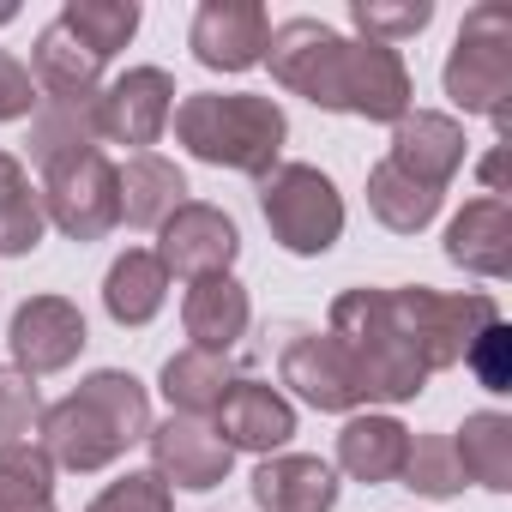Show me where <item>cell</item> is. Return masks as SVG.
I'll list each match as a JSON object with an SVG mask.
<instances>
[{"mask_svg": "<svg viewBox=\"0 0 512 512\" xmlns=\"http://www.w3.org/2000/svg\"><path fill=\"white\" fill-rule=\"evenodd\" d=\"M115 193H121L127 229H163L175 217V205H187V175H181V163H169L157 151H133L127 163H115Z\"/></svg>", "mask_w": 512, "mask_h": 512, "instance_id": "23", "label": "cell"}, {"mask_svg": "<svg viewBox=\"0 0 512 512\" xmlns=\"http://www.w3.org/2000/svg\"><path fill=\"white\" fill-rule=\"evenodd\" d=\"M247 320H253V296L235 272L223 278H199L187 284L181 296V326L193 338V350H211V356H229L241 338H247Z\"/></svg>", "mask_w": 512, "mask_h": 512, "instance_id": "20", "label": "cell"}, {"mask_svg": "<svg viewBox=\"0 0 512 512\" xmlns=\"http://www.w3.org/2000/svg\"><path fill=\"white\" fill-rule=\"evenodd\" d=\"M464 145H470V139H464V127H458L452 115H440V109H410V115L392 127L386 163L404 169L410 181L446 193V187L458 181V169H464Z\"/></svg>", "mask_w": 512, "mask_h": 512, "instance_id": "17", "label": "cell"}, {"mask_svg": "<svg viewBox=\"0 0 512 512\" xmlns=\"http://www.w3.org/2000/svg\"><path fill=\"white\" fill-rule=\"evenodd\" d=\"M169 127H175V145L193 163L235 169V175H253V181H266L284 163V145H290V115L266 91H193V97L175 103Z\"/></svg>", "mask_w": 512, "mask_h": 512, "instance_id": "2", "label": "cell"}, {"mask_svg": "<svg viewBox=\"0 0 512 512\" xmlns=\"http://www.w3.org/2000/svg\"><path fill=\"white\" fill-rule=\"evenodd\" d=\"M452 446H458L464 482H476L488 494L512 488V416L506 410H470L464 428L452 434Z\"/></svg>", "mask_w": 512, "mask_h": 512, "instance_id": "26", "label": "cell"}, {"mask_svg": "<svg viewBox=\"0 0 512 512\" xmlns=\"http://www.w3.org/2000/svg\"><path fill=\"white\" fill-rule=\"evenodd\" d=\"M97 103V97H91ZM91 103H37V115H31V163H49V157H61V151H79V145H103L97 139V121H91Z\"/></svg>", "mask_w": 512, "mask_h": 512, "instance_id": "31", "label": "cell"}, {"mask_svg": "<svg viewBox=\"0 0 512 512\" xmlns=\"http://www.w3.org/2000/svg\"><path fill=\"white\" fill-rule=\"evenodd\" d=\"M344 49H350V37L344 31H332L326 19H284V25H272V37H266V67H272V79L290 91V97H308L314 109H326V115H338V79H344Z\"/></svg>", "mask_w": 512, "mask_h": 512, "instance_id": "8", "label": "cell"}, {"mask_svg": "<svg viewBox=\"0 0 512 512\" xmlns=\"http://www.w3.org/2000/svg\"><path fill=\"white\" fill-rule=\"evenodd\" d=\"M37 446L55 458V470L73 476H97L109 470L127 446H139L151 434V392L145 380H133L127 368H97L85 374L61 404H43L37 422Z\"/></svg>", "mask_w": 512, "mask_h": 512, "instance_id": "1", "label": "cell"}, {"mask_svg": "<svg viewBox=\"0 0 512 512\" xmlns=\"http://www.w3.org/2000/svg\"><path fill=\"white\" fill-rule=\"evenodd\" d=\"M37 103H43V91H37L31 67L13 49H0V121H31Z\"/></svg>", "mask_w": 512, "mask_h": 512, "instance_id": "37", "label": "cell"}, {"mask_svg": "<svg viewBox=\"0 0 512 512\" xmlns=\"http://www.w3.org/2000/svg\"><path fill=\"white\" fill-rule=\"evenodd\" d=\"M482 187L488 199H506V139H494V151L482 157Z\"/></svg>", "mask_w": 512, "mask_h": 512, "instance_id": "38", "label": "cell"}, {"mask_svg": "<svg viewBox=\"0 0 512 512\" xmlns=\"http://www.w3.org/2000/svg\"><path fill=\"white\" fill-rule=\"evenodd\" d=\"M91 344V326L79 314L73 296H31L19 302L13 326H7V350H13V368L43 380V374H67Z\"/></svg>", "mask_w": 512, "mask_h": 512, "instance_id": "12", "label": "cell"}, {"mask_svg": "<svg viewBox=\"0 0 512 512\" xmlns=\"http://www.w3.org/2000/svg\"><path fill=\"white\" fill-rule=\"evenodd\" d=\"M446 260L470 278H512V205L506 199H464V211L446 223Z\"/></svg>", "mask_w": 512, "mask_h": 512, "instance_id": "18", "label": "cell"}, {"mask_svg": "<svg viewBox=\"0 0 512 512\" xmlns=\"http://www.w3.org/2000/svg\"><path fill=\"white\" fill-rule=\"evenodd\" d=\"M440 85L452 97V109L464 115H488L494 133H512V19L506 7H470L452 55L440 67Z\"/></svg>", "mask_w": 512, "mask_h": 512, "instance_id": "4", "label": "cell"}, {"mask_svg": "<svg viewBox=\"0 0 512 512\" xmlns=\"http://www.w3.org/2000/svg\"><path fill=\"white\" fill-rule=\"evenodd\" d=\"M410 109H416V85H410L404 55H398L392 43L350 37V49H344V79H338V115L398 127Z\"/></svg>", "mask_w": 512, "mask_h": 512, "instance_id": "13", "label": "cell"}, {"mask_svg": "<svg viewBox=\"0 0 512 512\" xmlns=\"http://www.w3.org/2000/svg\"><path fill=\"white\" fill-rule=\"evenodd\" d=\"M326 332H332L338 350L350 356V368H356L368 404H410V398L428 392L434 374L422 368V356H416L410 338L398 332L386 290H368V284H362V290H344V296L332 302V314H326Z\"/></svg>", "mask_w": 512, "mask_h": 512, "instance_id": "3", "label": "cell"}, {"mask_svg": "<svg viewBox=\"0 0 512 512\" xmlns=\"http://www.w3.org/2000/svg\"><path fill=\"white\" fill-rule=\"evenodd\" d=\"M266 37H272V13L260 7V0H199V13L187 25V49L211 73L260 67Z\"/></svg>", "mask_w": 512, "mask_h": 512, "instance_id": "15", "label": "cell"}, {"mask_svg": "<svg viewBox=\"0 0 512 512\" xmlns=\"http://www.w3.org/2000/svg\"><path fill=\"white\" fill-rule=\"evenodd\" d=\"M0 512H55V458L37 440L0 446Z\"/></svg>", "mask_w": 512, "mask_h": 512, "instance_id": "30", "label": "cell"}, {"mask_svg": "<svg viewBox=\"0 0 512 512\" xmlns=\"http://www.w3.org/2000/svg\"><path fill=\"white\" fill-rule=\"evenodd\" d=\"M229 386H235V362L211 356V350H193V344L175 350L163 362V374H157V392L169 398V416H193V422L217 416V404H223Z\"/></svg>", "mask_w": 512, "mask_h": 512, "instance_id": "25", "label": "cell"}, {"mask_svg": "<svg viewBox=\"0 0 512 512\" xmlns=\"http://www.w3.org/2000/svg\"><path fill=\"white\" fill-rule=\"evenodd\" d=\"M404 458H410V428L398 416H386V410L344 416V428H338V470L350 482H368V488L374 482H398Z\"/></svg>", "mask_w": 512, "mask_h": 512, "instance_id": "22", "label": "cell"}, {"mask_svg": "<svg viewBox=\"0 0 512 512\" xmlns=\"http://www.w3.org/2000/svg\"><path fill=\"white\" fill-rule=\"evenodd\" d=\"M145 446H151V476H157L169 494H175V488H187V494L223 488L229 470H235V452L217 440V428H211V422H193V416L151 422Z\"/></svg>", "mask_w": 512, "mask_h": 512, "instance_id": "14", "label": "cell"}, {"mask_svg": "<svg viewBox=\"0 0 512 512\" xmlns=\"http://www.w3.org/2000/svg\"><path fill=\"white\" fill-rule=\"evenodd\" d=\"M163 302H169V272H163L157 253H151V247L115 253V266L103 272V314H109L115 326L139 332V326H151V320L163 314Z\"/></svg>", "mask_w": 512, "mask_h": 512, "instance_id": "24", "label": "cell"}, {"mask_svg": "<svg viewBox=\"0 0 512 512\" xmlns=\"http://www.w3.org/2000/svg\"><path fill=\"white\" fill-rule=\"evenodd\" d=\"M49 235V217H43V193L31 187V169L0 151V260H25L37 253Z\"/></svg>", "mask_w": 512, "mask_h": 512, "instance_id": "27", "label": "cell"}, {"mask_svg": "<svg viewBox=\"0 0 512 512\" xmlns=\"http://www.w3.org/2000/svg\"><path fill=\"white\" fill-rule=\"evenodd\" d=\"M43 422V392L31 374L19 368H0V446L31 440V428Z\"/></svg>", "mask_w": 512, "mask_h": 512, "instance_id": "34", "label": "cell"}, {"mask_svg": "<svg viewBox=\"0 0 512 512\" xmlns=\"http://www.w3.org/2000/svg\"><path fill=\"white\" fill-rule=\"evenodd\" d=\"M398 482L428 494V500H452L464 488V464H458L452 434H410V458H404Z\"/></svg>", "mask_w": 512, "mask_h": 512, "instance_id": "32", "label": "cell"}, {"mask_svg": "<svg viewBox=\"0 0 512 512\" xmlns=\"http://www.w3.org/2000/svg\"><path fill=\"white\" fill-rule=\"evenodd\" d=\"M253 506L260 512H332L338 506V470L314 452H272L253 470Z\"/></svg>", "mask_w": 512, "mask_h": 512, "instance_id": "19", "label": "cell"}, {"mask_svg": "<svg viewBox=\"0 0 512 512\" xmlns=\"http://www.w3.org/2000/svg\"><path fill=\"white\" fill-rule=\"evenodd\" d=\"M350 25L368 37V43H404L416 31L434 25V0H404V7H392V0H350Z\"/></svg>", "mask_w": 512, "mask_h": 512, "instance_id": "33", "label": "cell"}, {"mask_svg": "<svg viewBox=\"0 0 512 512\" xmlns=\"http://www.w3.org/2000/svg\"><path fill=\"white\" fill-rule=\"evenodd\" d=\"M85 512H175V494H169L151 470H127V476L109 482Z\"/></svg>", "mask_w": 512, "mask_h": 512, "instance_id": "35", "label": "cell"}, {"mask_svg": "<svg viewBox=\"0 0 512 512\" xmlns=\"http://www.w3.org/2000/svg\"><path fill=\"white\" fill-rule=\"evenodd\" d=\"M260 211L272 241L296 260H320L344 235V193L320 163H278L260 181Z\"/></svg>", "mask_w": 512, "mask_h": 512, "instance_id": "6", "label": "cell"}, {"mask_svg": "<svg viewBox=\"0 0 512 512\" xmlns=\"http://www.w3.org/2000/svg\"><path fill=\"white\" fill-rule=\"evenodd\" d=\"M386 302H392V320H398V332L410 338V350L422 356V368H428V374L458 368V362H464V350H470L494 320H500V302H494L488 290L398 284V290H386Z\"/></svg>", "mask_w": 512, "mask_h": 512, "instance_id": "5", "label": "cell"}, {"mask_svg": "<svg viewBox=\"0 0 512 512\" xmlns=\"http://www.w3.org/2000/svg\"><path fill=\"white\" fill-rule=\"evenodd\" d=\"M217 440L229 452H253V458H272L296 440V404L272 386V380H253V374H235V386L223 392L217 404Z\"/></svg>", "mask_w": 512, "mask_h": 512, "instance_id": "16", "label": "cell"}, {"mask_svg": "<svg viewBox=\"0 0 512 512\" xmlns=\"http://www.w3.org/2000/svg\"><path fill=\"white\" fill-rule=\"evenodd\" d=\"M19 19V7H0V25H13Z\"/></svg>", "mask_w": 512, "mask_h": 512, "instance_id": "39", "label": "cell"}, {"mask_svg": "<svg viewBox=\"0 0 512 512\" xmlns=\"http://www.w3.org/2000/svg\"><path fill=\"white\" fill-rule=\"evenodd\" d=\"M25 67H31V79H37V91H43L49 103H91V97L103 91V61H97L61 19H49V25L37 31Z\"/></svg>", "mask_w": 512, "mask_h": 512, "instance_id": "21", "label": "cell"}, {"mask_svg": "<svg viewBox=\"0 0 512 512\" xmlns=\"http://www.w3.org/2000/svg\"><path fill=\"white\" fill-rule=\"evenodd\" d=\"M440 205H446V193H434V187L410 181V175H404V169H392L386 157L368 169V211H374L392 235H422V229L440 217Z\"/></svg>", "mask_w": 512, "mask_h": 512, "instance_id": "28", "label": "cell"}, {"mask_svg": "<svg viewBox=\"0 0 512 512\" xmlns=\"http://www.w3.org/2000/svg\"><path fill=\"white\" fill-rule=\"evenodd\" d=\"M151 253L163 260L169 278H187V284L223 278V272L241 260V229H235V217H229L223 205L187 199V205H175V217L157 229V247H151Z\"/></svg>", "mask_w": 512, "mask_h": 512, "instance_id": "11", "label": "cell"}, {"mask_svg": "<svg viewBox=\"0 0 512 512\" xmlns=\"http://www.w3.org/2000/svg\"><path fill=\"white\" fill-rule=\"evenodd\" d=\"M55 19L109 67V61L139 37V19H145V13H139V0H61Z\"/></svg>", "mask_w": 512, "mask_h": 512, "instance_id": "29", "label": "cell"}, {"mask_svg": "<svg viewBox=\"0 0 512 512\" xmlns=\"http://www.w3.org/2000/svg\"><path fill=\"white\" fill-rule=\"evenodd\" d=\"M464 368L476 374L482 392H512V332H506V320H494V326L464 350Z\"/></svg>", "mask_w": 512, "mask_h": 512, "instance_id": "36", "label": "cell"}, {"mask_svg": "<svg viewBox=\"0 0 512 512\" xmlns=\"http://www.w3.org/2000/svg\"><path fill=\"white\" fill-rule=\"evenodd\" d=\"M169 115H175V79L163 67H127V73H115L97 91V103H91L97 139L103 145H127V157L151 151L169 133Z\"/></svg>", "mask_w": 512, "mask_h": 512, "instance_id": "9", "label": "cell"}, {"mask_svg": "<svg viewBox=\"0 0 512 512\" xmlns=\"http://www.w3.org/2000/svg\"><path fill=\"white\" fill-rule=\"evenodd\" d=\"M278 380L320 416H356L368 404L350 356L338 350L332 332H314V326H290L284 350H278Z\"/></svg>", "mask_w": 512, "mask_h": 512, "instance_id": "10", "label": "cell"}, {"mask_svg": "<svg viewBox=\"0 0 512 512\" xmlns=\"http://www.w3.org/2000/svg\"><path fill=\"white\" fill-rule=\"evenodd\" d=\"M37 193H43V217L49 229H61L67 241H103L121 223V193H115V163L103 145H79L61 151L49 163H37Z\"/></svg>", "mask_w": 512, "mask_h": 512, "instance_id": "7", "label": "cell"}]
</instances>
